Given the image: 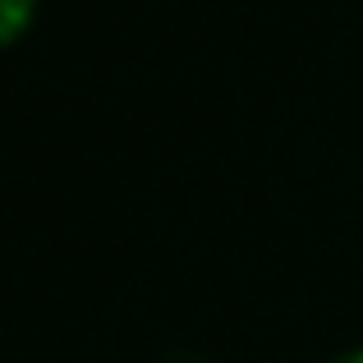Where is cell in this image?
<instances>
[{
  "label": "cell",
  "instance_id": "6da1fadb",
  "mask_svg": "<svg viewBox=\"0 0 363 363\" xmlns=\"http://www.w3.org/2000/svg\"><path fill=\"white\" fill-rule=\"evenodd\" d=\"M33 9H37V0H0V46L23 37V28L33 23Z\"/></svg>",
  "mask_w": 363,
  "mask_h": 363
},
{
  "label": "cell",
  "instance_id": "7a4b0ae2",
  "mask_svg": "<svg viewBox=\"0 0 363 363\" xmlns=\"http://www.w3.org/2000/svg\"><path fill=\"white\" fill-rule=\"evenodd\" d=\"M336 363H363V350H354V354H345V359H336Z\"/></svg>",
  "mask_w": 363,
  "mask_h": 363
}]
</instances>
